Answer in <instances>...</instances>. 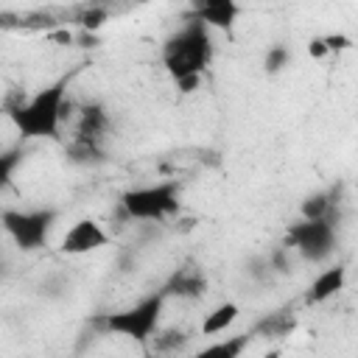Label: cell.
<instances>
[{
	"label": "cell",
	"instance_id": "1",
	"mask_svg": "<svg viewBox=\"0 0 358 358\" xmlns=\"http://www.w3.org/2000/svg\"><path fill=\"white\" fill-rule=\"evenodd\" d=\"M70 78H73V73L56 78L50 87L39 90L25 103H17V106L8 109V117H11V123H14V129H17V134L22 140H45V137H56L59 134V123H62V109H64Z\"/></svg>",
	"mask_w": 358,
	"mask_h": 358
},
{
	"label": "cell",
	"instance_id": "2",
	"mask_svg": "<svg viewBox=\"0 0 358 358\" xmlns=\"http://www.w3.org/2000/svg\"><path fill=\"white\" fill-rule=\"evenodd\" d=\"M213 53L210 45V28L204 22H199L196 17L168 39L162 62L168 67V73L179 81V84H193L199 78V73L207 67Z\"/></svg>",
	"mask_w": 358,
	"mask_h": 358
},
{
	"label": "cell",
	"instance_id": "3",
	"mask_svg": "<svg viewBox=\"0 0 358 358\" xmlns=\"http://www.w3.org/2000/svg\"><path fill=\"white\" fill-rule=\"evenodd\" d=\"M165 296L168 291H157V294H148L143 296L140 302L123 308V310H115V313H106L103 316V327L123 336V338H131V341H148L157 336L159 330V319H162V308H165Z\"/></svg>",
	"mask_w": 358,
	"mask_h": 358
},
{
	"label": "cell",
	"instance_id": "4",
	"mask_svg": "<svg viewBox=\"0 0 358 358\" xmlns=\"http://www.w3.org/2000/svg\"><path fill=\"white\" fill-rule=\"evenodd\" d=\"M129 218L137 221H165L179 210V185L176 182H159L145 185L123 193L120 199Z\"/></svg>",
	"mask_w": 358,
	"mask_h": 358
},
{
	"label": "cell",
	"instance_id": "5",
	"mask_svg": "<svg viewBox=\"0 0 358 358\" xmlns=\"http://www.w3.org/2000/svg\"><path fill=\"white\" fill-rule=\"evenodd\" d=\"M53 218H56L53 210H6L0 215V224L20 249L31 252L45 246Z\"/></svg>",
	"mask_w": 358,
	"mask_h": 358
},
{
	"label": "cell",
	"instance_id": "6",
	"mask_svg": "<svg viewBox=\"0 0 358 358\" xmlns=\"http://www.w3.org/2000/svg\"><path fill=\"white\" fill-rule=\"evenodd\" d=\"M333 241H336V232L324 218H305L302 224H294L288 229V243L310 260L330 255Z\"/></svg>",
	"mask_w": 358,
	"mask_h": 358
},
{
	"label": "cell",
	"instance_id": "7",
	"mask_svg": "<svg viewBox=\"0 0 358 358\" xmlns=\"http://www.w3.org/2000/svg\"><path fill=\"white\" fill-rule=\"evenodd\" d=\"M106 243H109V235H106V229H103L95 218H78V221H73V224L67 227V232L62 235L59 252L78 257V255L98 252V249H103Z\"/></svg>",
	"mask_w": 358,
	"mask_h": 358
},
{
	"label": "cell",
	"instance_id": "8",
	"mask_svg": "<svg viewBox=\"0 0 358 358\" xmlns=\"http://www.w3.org/2000/svg\"><path fill=\"white\" fill-rule=\"evenodd\" d=\"M241 308L235 302H221L215 305L210 313H204V319L199 322V336H210V338H221L227 330H232V324L238 322Z\"/></svg>",
	"mask_w": 358,
	"mask_h": 358
},
{
	"label": "cell",
	"instance_id": "9",
	"mask_svg": "<svg viewBox=\"0 0 358 358\" xmlns=\"http://www.w3.org/2000/svg\"><path fill=\"white\" fill-rule=\"evenodd\" d=\"M344 277H347L344 266L324 268V271L310 282V288H308V302L313 305V302H324V299L336 296V294L344 288Z\"/></svg>",
	"mask_w": 358,
	"mask_h": 358
},
{
	"label": "cell",
	"instance_id": "10",
	"mask_svg": "<svg viewBox=\"0 0 358 358\" xmlns=\"http://www.w3.org/2000/svg\"><path fill=\"white\" fill-rule=\"evenodd\" d=\"M249 347V336L238 333V336H221L213 344L201 347L199 352H193L190 358H241V352Z\"/></svg>",
	"mask_w": 358,
	"mask_h": 358
},
{
	"label": "cell",
	"instance_id": "11",
	"mask_svg": "<svg viewBox=\"0 0 358 358\" xmlns=\"http://www.w3.org/2000/svg\"><path fill=\"white\" fill-rule=\"evenodd\" d=\"M238 14V6L229 3V0H213V3H201L196 8V20L204 22L207 28L210 25H218V28H229L232 20Z\"/></svg>",
	"mask_w": 358,
	"mask_h": 358
},
{
	"label": "cell",
	"instance_id": "12",
	"mask_svg": "<svg viewBox=\"0 0 358 358\" xmlns=\"http://www.w3.org/2000/svg\"><path fill=\"white\" fill-rule=\"evenodd\" d=\"M22 162V148L20 145H11L6 151H0V190H6L14 179V171L20 168Z\"/></svg>",
	"mask_w": 358,
	"mask_h": 358
},
{
	"label": "cell",
	"instance_id": "13",
	"mask_svg": "<svg viewBox=\"0 0 358 358\" xmlns=\"http://www.w3.org/2000/svg\"><path fill=\"white\" fill-rule=\"evenodd\" d=\"M322 39H324L327 50H344V48H350V39L347 36H322Z\"/></svg>",
	"mask_w": 358,
	"mask_h": 358
},
{
	"label": "cell",
	"instance_id": "14",
	"mask_svg": "<svg viewBox=\"0 0 358 358\" xmlns=\"http://www.w3.org/2000/svg\"><path fill=\"white\" fill-rule=\"evenodd\" d=\"M308 53H310L313 59H322V56H327L330 50H327V45H324V39H313V42L308 45Z\"/></svg>",
	"mask_w": 358,
	"mask_h": 358
}]
</instances>
